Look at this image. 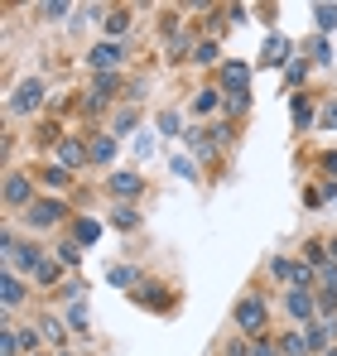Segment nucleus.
I'll return each mask as SVG.
<instances>
[{
    "instance_id": "bb28decb",
    "label": "nucleus",
    "mask_w": 337,
    "mask_h": 356,
    "mask_svg": "<svg viewBox=\"0 0 337 356\" xmlns=\"http://www.w3.org/2000/svg\"><path fill=\"white\" fill-rule=\"evenodd\" d=\"M222 58V44H217V39H198V44H193V67H212V63Z\"/></svg>"
},
{
    "instance_id": "4468645a",
    "label": "nucleus",
    "mask_w": 337,
    "mask_h": 356,
    "mask_svg": "<svg viewBox=\"0 0 337 356\" xmlns=\"http://www.w3.org/2000/svg\"><path fill=\"white\" fill-rule=\"evenodd\" d=\"M54 154H58V164L72 174V169H82V164H92V154H87V145L77 140V135H68V140H58L54 145Z\"/></svg>"
},
{
    "instance_id": "cd10ccee",
    "label": "nucleus",
    "mask_w": 337,
    "mask_h": 356,
    "mask_svg": "<svg viewBox=\"0 0 337 356\" xmlns=\"http://www.w3.org/2000/svg\"><path fill=\"white\" fill-rule=\"evenodd\" d=\"M63 323H68L72 332H92V323H87V298H82V303H68V313H63Z\"/></svg>"
},
{
    "instance_id": "5701e85b",
    "label": "nucleus",
    "mask_w": 337,
    "mask_h": 356,
    "mask_svg": "<svg viewBox=\"0 0 337 356\" xmlns=\"http://www.w3.org/2000/svg\"><path fill=\"white\" fill-rule=\"evenodd\" d=\"M275 347H280V356H313V352H308L304 327H284L280 337H275Z\"/></svg>"
},
{
    "instance_id": "0eeeda50",
    "label": "nucleus",
    "mask_w": 337,
    "mask_h": 356,
    "mask_svg": "<svg viewBox=\"0 0 337 356\" xmlns=\"http://www.w3.org/2000/svg\"><path fill=\"white\" fill-rule=\"evenodd\" d=\"M284 313L294 327H313L318 323V294L313 289H284Z\"/></svg>"
},
{
    "instance_id": "1a4fd4ad",
    "label": "nucleus",
    "mask_w": 337,
    "mask_h": 356,
    "mask_svg": "<svg viewBox=\"0 0 337 356\" xmlns=\"http://www.w3.org/2000/svg\"><path fill=\"white\" fill-rule=\"evenodd\" d=\"M294 58H299V44L289 34H280V29H270L265 44H260V67H289Z\"/></svg>"
},
{
    "instance_id": "b1692460",
    "label": "nucleus",
    "mask_w": 337,
    "mask_h": 356,
    "mask_svg": "<svg viewBox=\"0 0 337 356\" xmlns=\"http://www.w3.org/2000/svg\"><path fill=\"white\" fill-rule=\"evenodd\" d=\"M155 125H159V135H173V140H183V135H188V125H183V111H173V106L155 111Z\"/></svg>"
},
{
    "instance_id": "7c9ffc66",
    "label": "nucleus",
    "mask_w": 337,
    "mask_h": 356,
    "mask_svg": "<svg viewBox=\"0 0 337 356\" xmlns=\"http://www.w3.org/2000/svg\"><path fill=\"white\" fill-rule=\"evenodd\" d=\"M313 19H318V34H333L337 29V5H313Z\"/></svg>"
},
{
    "instance_id": "4c0bfd02",
    "label": "nucleus",
    "mask_w": 337,
    "mask_h": 356,
    "mask_svg": "<svg viewBox=\"0 0 337 356\" xmlns=\"http://www.w3.org/2000/svg\"><path fill=\"white\" fill-rule=\"evenodd\" d=\"M58 356H77V352H68V347H63V352H58Z\"/></svg>"
},
{
    "instance_id": "2f4dec72",
    "label": "nucleus",
    "mask_w": 337,
    "mask_h": 356,
    "mask_svg": "<svg viewBox=\"0 0 337 356\" xmlns=\"http://www.w3.org/2000/svg\"><path fill=\"white\" fill-rule=\"evenodd\" d=\"M246 356H280V347H275V337H256V342H246Z\"/></svg>"
},
{
    "instance_id": "9d476101",
    "label": "nucleus",
    "mask_w": 337,
    "mask_h": 356,
    "mask_svg": "<svg viewBox=\"0 0 337 356\" xmlns=\"http://www.w3.org/2000/svg\"><path fill=\"white\" fill-rule=\"evenodd\" d=\"M87 67H92V72H120V67H125V44H116V39L92 44V49H87Z\"/></svg>"
},
{
    "instance_id": "a19ab883",
    "label": "nucleus",
    "mask_w": 337,
    "mask_h": 356,
    "mask_svg": "<svg viewBox=\"0 0 337 356\" xmlns=\"http://www.w3.org/2000/svg\"><path fill=\"white\" fill-rule=\"evenodd\" d=\"M34 356H44V352H34Z\"/></svg>"
},
{
    "instance_id": "c756f323",
    "label": "nucleus",
    "mask_w": 337,
    "mask_h": 356,
    "mask_svg": "<svg viewBox=\"0 0 337 356\" xmlns=\"http://www.w3.org/2000/svg\"><path fill=\"white\" fill-rule=\"evenodd\" d=\"M308 72H313V67H308V58H294L289 67H284V87H299V82H308Z\"/></svg>"
},
{
    "instance_id": "412c9836",
    "label": "nucleus",
    "mask_w": 337,
    "mask_h": 356,
    "mask_svg": "<svg viewBox=\"0 0 337 356\" xmlns=\"http://www.w3.org/2000/svg\"><path fill=\"white\" fill-rule=\"evenodd\" d=\"M289 116H294V130H299V135L313 130V125H318V120H313V97H304V92L289 97Z\"/></svg>"
},
{
    "instance_id": "6e6552de",
    "label": "nucleus",
    "mask_w": 337,
    "mask_h": 356,
    "mask_svg": "<svg viewBox=\"0 0 337 356\" xmlns=\"http://www.w3.org/2000/svg\"><path fill=\"white\" fill-rule=\"evenodd\" d=\"M107 193H111L116 202H125V207H135V197L150 188L145 183V174H135V169H116V174H107V183H102Z\"/></svg>"
},
{
    "instance_id": "473e14b6",
    "label": "nucleus",
    "mask_w": 337,
    "mask_h": 356,
    "mask_svg": "<svg viewBox=\"0 0 337 356\" xmlns=\"http://www.w3.org/2000/svg\"><path fill=\"white\" fill-rule=\"evenodd\" d=\"M318 130H337V97L323 102V116H318Z\"/></svg>"
},
{
    "instance_id": "393cba45",
    "label": "nucleus",
    "mask_w": 337,
    "mask_h": 356,
    "mask_svg": "<svg viewBox=\"0 0 337 356\" xmlns=\"http://www.w3.org/2000/svg\"><path fill=\"white\" fill-rule=\"evenodd\" d=\"M72 15H77V5H68V0H49V5H34V19H44V24L72 19Z\"/></svg>"
},
{
    "instance_id": "e433bc0d",
    "label": "nucleus",
    "mask_w": 337,
    "mask_h": 356,
    "mask_svg": "<svg viewBox=\"0 0 337 356\" xmlns=\"http://www.w3.org/2000/svg\"><path fill=\"white\" fill-rule=\"evenodd\" d=\"M328 255H333V265H337V236H328Z\"/></svg>"
},
{
    "instance_id": "f03ea898",
    "label": "nucleus",
    "mask_w": 337,
    "mask_h": 356,
    "mask_svg": "<svg viewBox=\"0 0 337 356\" xmlns=\"http://www.w3.org/2000/svg\"><path fill=\"white\" fill-rule=\"evenodd\" d=\"M29 236H39V232H58V227H68V197H54V193H39V202L24 212V217H15Z\"/></svg>"
},
{
    "instance_id": "f257e3e1",
    "label": "nucleus",
    "mask_w": 337,
    "mask_h": 356,
    "mask_svg": "<svg viewBox=\"0 0 337 356\" xmlns=\"http://www.w3.org/2000/svg\"><path fill=\"white\" fill-rule=\"evenodd\" d=\"M231 327H236L246 342L270 337V298H265V289H246V294L231 303Z\"/></svg>"
},
{
    "instance_id": "6ab92c4d",
    "label": "nucleus",
    "mask_w": 337,
    "mask_h": 356,
    "mask_svg": "<svg viewBox=\"0 0 337 356\" xmlns=\"http://www.w3.org/2000/svg\"><path fill=\"white\" fill-rule=\"evenodd\" d=\"M299 54H308V67H333V44H328V34H308L304 39V49Z\"/></svg>"
},
{
    "instance_id": "f8f14e48",
    "label": "nucleus",
    "mask_w": 337,
    "mask_h": 356,
    "mask_svg": "<svg viewBox=\"0 0 337 356\" xmlns=\"http://www.w3.org/2000/svg\"><path fill=\"white\" fill-rule=\"evenodd\" d=\"M217 111H226V92H222V87H203V92H193V102H188V116L207 120V116H217Z\"/></svg>"
},
{
    "instance_id": "20e7f679",
    "label": "nucleus",
    "mask_w": 337,
    "mask_h": 356,
    "mask_svg": "<svg viewBox=\"0 0 337 356\" xmlns=\"http://www.w3.org/2000/svg\"><path fill=\"white\" fill-rule=\"evenodd\" d=\"M34 202H39L34 169H10V174H5V212H10V217H24Z\"/></svg>"
},
{
    "instance_id": "2eb2a0df",
    "label": "nucleus",
    "mask_w": 337,
    "mask_h": 356,
    "mask_svg": "<svg viewBox=\"0 0 337 356\" xmlns=\"http://www.w3.org/2000/svg\"><path fill=\"white\" fill-rule=\"evenodd\" d=\"M107 284H111V289H130V294H135V289L145 284V275H140V265L116 260V265H107Z\"/></svg>"
},
{
    "instance_id": "f704fd0d",
    "label": "nucleus",
    "mask_w": 337,
    "mask_h": 356,
    "mask_svg": "<svg viewBox=\"0 0 337 356\" xmlns=\"http://www.w3.org/2000/svg\"><path fill=\"white\" fill-rule=\"evenodd\" d=\"M150 154H155V135H150V130H145V135H140V140H135V159H150Z\"/></svg>"
},
{
    "instance_id": "a878e982",
    "label": "nucleus",
    "mask_w": 337,
    "mask_h": 356,
    "mask_svg": "<svg viewBox=\"0 0 337 356\" xmlns=\"http://www.w3.org/2000/svg\"><path fill=\"white\" fill-rule=\"evenodd\" d=\"M135 125H140V106L130 102V106H120V111H116V116H111V125H107V130H111L116 140H120V135H130Z\"/></svg>"
},
{
    "instance_id": "c9c22d12",
    "label": "nucleus",
    "mask_w": 337,
    "mask_h": 356,
    "mask_svg": "<svg viewBox=\"0 0 337 356\" xmlns=\"http://www.w3.org/2000/svg\"><path fill=\"white\" fill-rule=\"evenodd\" d=\"M318 169H328V178L337 183V149H323V154H318Z\"/></svg>"
},
{
    "instance_id": "dca6fc26",
    "label": "nucleus",
    "mask_w": 337,
    "mask_h": 356,
    "mask_svg": "<svg viewBox=\"0 0 337 356\" xmlns=\"http://www.w3.org/2000/svg\"><path fill=\"white\" fill-rule=\"evenodd\" d=\"M34 183H39V188H49V193H58V197H63V193L72 188V174H68L63 164H39V169H34Z\"/></svg>"
},
{
    "instance_id": "a211bd4d",
    "label": "nucleus",
    "mask_w": 337,
    "mask_h": 356,
    "mask_svg": "<svg viewBox=\"0 0 337 356\" xmlns=\"http://www.w3.org/2000/svg\"><path fill=\"white\" fill-rule=\"evenodd\" d=\"M68 232H72V241L87 250V245H97V241H102V222H97V217H82V212H72Z\"/></svg>"
},
{
    "instance_id": "58836bf2",
    "label": "nucleus",
    "mask_w": 337,
    "mask_h": 356,
    "mask_svg": "<svg viewBox=\"0 0 337 356\" xmlns=\"http://www.w3.org/2000/svg\"><path fill=\"white\" fill-rule=\"evenodd\" d=\"M323 356H337V347H333V352H323Z\"/></svg>"
},
{
    "instance_id": "aec40b11",
    "label": "nucleus",
    "mask_w": 337,
    "mask_h": 356,
    "mask_svg": "<svg viewBox=\"0 0 337 356\" xmlns=\"http://www.w3.org/2000/svg\"><path fill=\"white\" fill-rule=\"evenodd\" d=\"M130 24H135V10H130V5H111V10H107V19H102V34L120 44V34H125Z\"/></svg>"
},
{
    "instance_id": "f3484780",
    "label": "nucleus",
    "mask_w": 337,
    "mask_h": 356,
    "mask_svg": "<svg viewBox=\"0 0 337 356\" xmlns=\"http://www.w3.org/2000/svg\"><path fill=\"white\" fill-rule=\"evenodd\" d=\"M304 337H308V352L313 356H323V352H333L337 347V323H313V327H304Z\"/></svg>"
},
{
    "instance_id": "c85d7f7f",
    "label": "nucleus",
    "mask_w": 337,
    "mask_h": 356,
    "mask_svg": "<svg viewBox=\"0 0 337 356\" xmlns=\"http://www.w3.org/2000/svg\"><path fill=\"white\" fill-rule=\"evenodd\" d=\"M54 255H58V260H63V265H72V270L82 265V245H77V241H72V236H68V241H58V245H54Z\"/></svg>"
},
{
    "instance_id": "423d86ee",
    "label": "nucleus",
    "mask_w": 337,
    "mask_h": 356,
    "mask_svg": "<svg viewBox=\"0 0 337 356\" xmlns=\"http://www.w3.org/2000/svg\"><path fill=\"white\" fill-rule=\"evenodd\" d=\"M217 82H222L226 102H251V67L241 58H226L222 67H217Z\"/></svg>"
},
{
    "instance_id": "ddd939ff",
    "label": "nucleus",
    "mask_w": 337,
    "mask_h": 356,
    "mask_svg": "<svg viewBox=\"0 0 337 356\" xmlns=\"http://www.w3.org/2000/svg\"><path fill=\"white\" fill-rule=\"evenodd\" d=\"M87 154H92V169H107L116 154H120V140H116L111 130H97V135L87 140Z\"/></svg>"
},
{
    "instance_id": "9b49d317",
    "label": "nucleus",
    "mask_w": 337,
    "mask_h": 356,
    "mask_svg": "<svg viewBox=\"0 0 337 356\" xmlns=\"http://www.w3.org/2000/svg\"><path fill=\"white\" fill-rule=\"evenodd\" d=\"M0 298H5V323H10V313H15V308L29 298V284H24V275H19V270H10V265L0 270Z\"/></svg>"
},
{
    "instance_id": "39448f33",
    "label": "nucleus",
    "mask_w": 337,
    "mask_h": 356,
    "mask_svg": "<svg viewBox=\"0 0 337 356\" xmlns=\"http://www.w3.org/2000/svg\"><path fill=\"white\" fill-rule=\"evenodd\" d=\"M270 280H280L284 289H313L318 284V270L304 255H275L270 260Z\"/></svg>"
},
{
    "instance_id": "72a5a7b5",
    "label": "nucleus",
    "mask_w": 337,
    "mask_h": 356,
    "mask_svg": "<svg viewBox=\"0 0 337 356\" xmlns=\"http://www.w3.org/2000/svg\"><path fill=\"white\" fill-rule=\"evenodd\" d=\"M173 178H188V183H193V178H198V164H193V159H173Z\"/></svg>"
},
{
    "instance_id": "4be33fe9",
    "label": "nucleus",
    "mask_w": 337,
    "mask_h": 356,
    "mask_svg": "<svg viewBox=\"0 0 337 356\" xmlns=\"http://www.w3.org/2000/svg\"><path fill=\"white\" fill-rule=\"evenodd\" d=\"M107 222H111L116 232H140V227H145V217H140V207H125V202H116L111 212H107Z\"/></svg>"
},
{
    "instance_id": "7ed1b4c3",
    "label": "nucleus",
    "mask_w": 337,
    "mask_h": 356,
    "mask_svg": "<svg viewBox=\"0 0 337 356\" xmlns=\"http://www.w3.org/2000/svg\"><path fill=\"white\" fill-rule=\"evenodd\" d=\"M44 102H49V82L44 77H24V82H15L10 87V97H5V116H39L44 111Z\"/></svg>"
},
{
    "instance_id": "ea45409f",
    "label": "nucleus",
    "mask_w": 337,
    "mask_h": 356,
    "mask_svg": "<svg viewBox=\"0 0 337 356\" xmlns=\"http://www.w3.org/2000/svg\"><path fill=\"white\" fill-rule=\"evenodd\" d=\"M217 356H236V352H217Z\"/></svg>"
}]
</instances>
